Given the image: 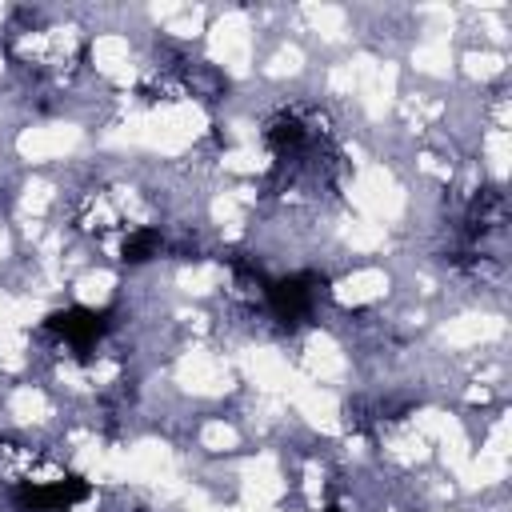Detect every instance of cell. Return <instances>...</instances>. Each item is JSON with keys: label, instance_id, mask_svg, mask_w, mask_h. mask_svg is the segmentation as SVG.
Returning <instances> with one entry per match:
<instances>
[{"label": "cell", "instance_id": "1", "mask_svg": "<svg viewBox=\"0 0 512 512\" xmlns=\"http://www.w3.org/2000/svg\"><path fill=\"white\" fill-rule=\"evenodd\" d=\"M88 496V484L80 476H56V480H36L16 492V504L24 512H68Z\"/></svg>", "mask_w": 512, "mask_h": 512}, {"label": "cell", "instance_id": "2", "mask_svg": "<svg viewBox=\"0 0 512 512\" xmlns=\"http://www.w3.org/2000/svg\"><path fill=\"white\" fill-rule=\"evenodd\" d=\"M316 288L320 280L312 272H296V276H284V280H272L264 288V300L272 304V312L280 320H304L316 304Z\"/></svg>", "mask_w": 512, "mask_h": 512}, {"label": "cell", "instance_id": "3", "mask_svg": "<svg viewBox=\"0 0 512 512\" xmlns=\"http://www.w3.org/2000/svg\"><path fill=\"white\" fill-rule=\"evenodd\" d=\"M52 328H56L76 352H84V348H92V344L100 340V332L108 328V320H104V312H92V308H68V312H60V316H52Z\"/></svg>", "mask_w": 512, "mask_h": 512}, {"label": "cell", "instance_id": "4", "mask_svg": "<svg viewBox=\"0 0 512 512\" xmlns=\"http://www.w3.org/2000/svg\"><path fill=\"white\" fill-rule=\"evenodd\" d=\"M160 252V232L156 228H136V232H128V240H124V260L128 264H144V260H152Z\"/></svg>", "mask_w": 512, "mask_h": 512}, {"label": "cell", "instance_id": "5", "mask_svg": "<svg viewBox=\"0 0 512 512\" xmlns=\"http://www.w3.org/2000/svg\"><path fill=\"white\" fill-rule=\"evenodd\" d=\"M328 512H344V508H336V504H332V508H328Z\"/></svg>", "mask_w": 512, "mask_h": 512}]
</instances>
